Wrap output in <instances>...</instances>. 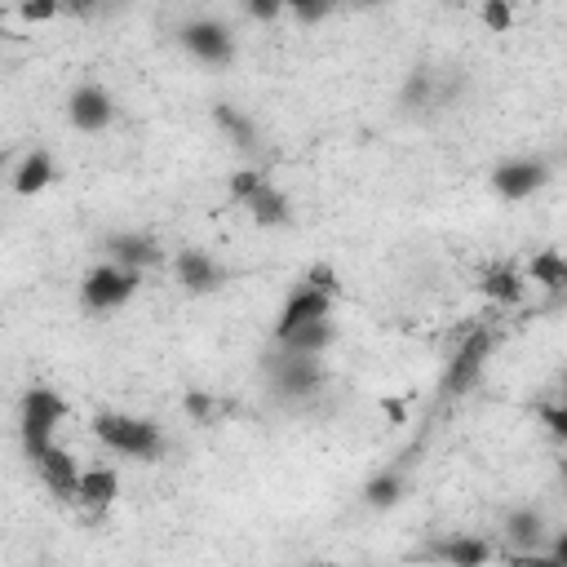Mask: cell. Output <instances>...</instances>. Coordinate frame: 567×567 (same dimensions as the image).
<instances>
[{
	"mask_svg": "<svg viewBox=\"0 0 567 567\" xmlns=\"http://www.w3.org/2000/svg\"><path fill=\"white\" fill-rule=\"evenodd\" d=\"M244 208H248V217H252L257 226H266V230H275V226H288V221H292V199H288L279 186H270V182H261V186L244 199Z\"/></svg>",
	"mask_w": 567,
	"mask_h": 567,
	"instance_id": "9a60e30c",
	"label": "cell"
},
{
	"mask_svg": "<svg viewBox=\"0 0 567 567\" xmlns=\"http://www.w3.org/2000/svg\"><path fill=\"white\" fill-rule=\"evenodd\" d=\"M545 518H540V509H532V505H523V509H509V518H505V540L514 545V558L518 563H545ZM549 567V563H545Z\"/></svg>",
	"mask_w": 567,
	"mask_h": 567,
	"instance_id": "8992f818",
	"label": "cell"
},
{
	"mask_svg": "<svg viewBox=\"0 0 567 567\" xmlns=\"http://www.w3.org/2000/svg\"><path fill=\"white\" fill-rule=\"evenodd\" d=\"M182 412L195 421V425H213L221 416V399L213 390H186L182 394Z\"/></svg>",
	"mask_w": 567,
	"mask_h": 567,
	"instance_id": "603a6c76",
	"label": "cell"
},
{
	"mask_svg": "<svg viewBox=\"0 0 567 567\" xmlns=\"http://www.w3.org/2000/svg\"><path fill=\"white\" fill-rule=\"evenodd\" d=\"M115 496H120V474H115L111 465L80 470V492H75V501H80L84 509L102 514V509H111V505H115Z\"/></svg>",
	"mask_w": 567,
	"mask_h": 567,
	"instance_id": "2e32d148",
	"label": "cell"
},
{
	"mask_svg": "<svg viewBox=\"0 0 567 567\" xmlns=\"http://www.w3.org/2000/svg\"><path fill=\"white\" fill-rule=\"evenodd\" d=\"M221 279H226V270L208 257V252H199V248H182L177 252V284L186 288V292H213V288H221Z\"/></svg>",
	"mask_w": 567,
	"mask_h": 567,
	"instance_id": "7c38bea8",
	"label": "cell"
},
{
	"mask_svg": "<svg viewBox=\"0 0 567 567\" xmlns=\"http://www.w3.org/2000/svg\"><path fill=\"white\" fill-rule=\"evenodd\" d=\"M284 9H288L301 27H315V22H323V18L332 13V0H284Z\"/></svg>",
	"mask_w": 567,
	"mask_h": 567,
	"instance_id": "d4e9b609",
	"label": "cell"
},
{
	"mask_svg": "<svg viewBox=\"0 0 567 567\" xmlns=\"http://www.w3.org/2000/svg\"><path fill=\"white\" fill-rule=\"evenodd\" d=\"M58 9H71V13H93L97 9V0H53Z\"/></svg>",
	"mask_w": 567,
	"mask_h": 567,
	"instance_id": "1f68e13d",
	"label": "cell"
},
{
	"mask_svg": "<svg viewBox=\"0 0 567 567\" xmlns=\"http://www.w3.org/2000/svg\"><path fill=\"white\" fill-rule=\"evenodd\" d=\"M536 416L545 421V430L554 439H567V408L563 403H536Z\"/></svg>",
	"mask_w": 567,
	"mask_h": 567,
	"instance_id": "f1b7e54d",
	"label": "cell"
},
{
	"mask_svg": "<svg viewBox=\"0 0 567 567\" xmlns=\"http://www.w3.org/2000/svg\"><path fill=\"white\" fill-rule=\"evenodd\" d=\"M66 115L80 133H102L111 120H115V97L102 89V84H80L66 102Z\"/></svg>",
	"mask_w": 567,
	"mask_h": 567,
	"instance_id": "ba28073f",
	"label": "cell"
},
{
	"mask_svg": "<svg viewBox=\"0 0 567 567\" xmlns=\"http://www.w3.org/2000/svg\"><path fill=\"white\" fill-rule=\"evenodd\" d=\"M53 177H58L53 155H49V151H31V155L18 164V173H13V190H18V195H40Z\"/></svg>",
	"mask_w": 567,
	"mask_h": 567,
	"instance_id": "ac0fdd59",
	"label": "cell"
},
{
	"mask_svg": "<svg viewBox=\"0 0 567 567\" xmlns=\"http://www.w3.org/2000/svg\"><path fill=\"white\" fill-rule=\"evenodd\" d=\"M213 120L226 128V137H230L239 151H257V146H261V142H257V124H252L244 111H235L230 102H217V106H213Z\"/></svg>",
	"mask_w": 567,
	"mask_h": 567,
	"instance_id": "ffe728a7",
	"label": "cell"
},
{
	"mask_svg": "<svg viewBox=\"0 0 567 567\" xmlns=\"http://www.w3.org/2000/svg\"><path fill=\"white\" fill-rule=\"evenodd\" d=\"M137 288H142V270H128V266H120V261L106 257L102 266H93V270L84 275V284H80V301H84L89 310L106 315V310H120Z\"/></svg>",
	"mask_w": 567,
	"mask_h": 567,
	"instance_id": "3957f363",
	"label": "cell"
},
{
	"mask_svg": "<svg viewBox=\"0 0 567 567\" xmlns=\"http://www.w3.org/2000/svg\"><path fill=\"white\" fill-rule=\"evenodd\" d=\"M66 399L49 385H31L22 394V408H18V439H22V452L27 461H35L49 443H53V430L66 421Z\"/></svg>",
	"mask_w": 567,
	"mask_h": 567,
	"instance_id": "6da1fadb",
	"label": "cell"
},
{
	"mask_svg": "<svg viewBox=\"0 0 567 567\" xmlns=\"http://www.w3.org/2000/svg\"><path fill=\"white\" fill-rule=\"evenodd\" d=\"M244 9H248V18H257V22H275V18L284 13V0H244Z\"/></svg>",
	"mask_w": 567,
	"mask_h": 567,
	"instance_id": "4dcf8cb0",
	"label": "cell"
},
{
	"mask_svg": "<svg viewBox=\"0 0 567 567\" xmlns=\"http://www.w3.org/2000/svg\"><path fill=\"white\" fill-rule=\"evenodd\" d=\"M354 9H381V4H390V0H350Z\"/></svg>",
	"mask_w": 567,
	"mask_h": 567,
	"instance_id": "836d02e7",
	"label": "cell"
},
{
	"mask_svg": "<svg viewBox=\"0 0 567 567\" xmlns=\"http://www.w3.org/2000/svg\"><path fill=\"white\" fill-rule=\"evenodd\" d=\"M177 40H182V49H186L190 58H199V62H208V66H226V62L235 58V35H230V27L217 22V18H195V22H186V27L177 31Z\"/></svg>",
	"mask_w": 567,
	"mask_h": 567,
	"instance_id": "277c9868",
	"label": "cell"
},
{
	"mask_svg": "<svg viewBox=\"0 0 567 567\" xmlns=\"http://www.w3.org/2000/svg\"><path fill=\"white\" fill-rule=\"evenodd\" d=\"M399 501H403V474L399 470H381V474L368 478V487H363L368 509H394Z\"/></svg>",
	"mask_w": 567,
	"mask_h": 567,
	"instance_id": "44dd1931",
	"label": "cell"
},
{
	"mask_svg": "<svg viewBox=\"0 0 567 567\" xmlns=\"http://www.w3.org/2000/svg\"><path fill=\"white\" fill-rule=\"evenodd\" d=\"M381 408H385V416H390V421H403V403H399V399H385Z\"/></svg>",
	"mask_w": 567,
	"mask_h": 567,
	"instance_id": "d6a6232c",
	"label": "cell"
},
{
	"mask_svg": "<svg viewBox=\"0 0 567 567\" xmlns=\"http://www.w3.org/2000/svg\"><path fill=\"white\" fill-rule=\"evenodd\" d=\"M261 182H266V173H257V168H239V173H230V199L244 204Z\"/></svg>",
	"mask_w": 567,
	"mask_h": 567,
	"instance_id": "4316f807",
	"label": "cell"
},
{
	"mask_svg": "<svg viewBox=\"0 0 567 567\" xmlns=\"http://www.w3.org/2000/svg\"><path fill=\"white\" fill-rule=\"evenodd\" d=\"M270 368V385L279 394H310L323 385V368H319V354H297L288 346H279V354L266 359Z\"/></svg>",
	"mask_w": 567,
	"mask_h": 567,
	"instance_id": "5b68a950",
	"label": "cell"
},
{
	"mask_svg": "<svg viewBox=\"0 0 567 567\" xmlns=\"http://www.w3.org/2000/svg\"><path fill=\"white\" fill-rule=\"evenodd\" d=\"M492 554L496 549L487 540H478V536H447V540H434V545L421 549V558H443L452 567H483Z\"/></svg>",
	"mask_w": 567,
	"mask_h": 567,
	"instance_id": "5bb4252c",
	"label": "cell"
},
{
	"mask_svg": "<svg viewBox=\"0 0 567 567\" xmlns=\"http://www.w3.org/2000/svg\"><path fill=\"white\" fill-rule=\"evenodd\" d=\"M323 315H332V297L319 292V288H310V284H301V288L284 301V310H279V319H275V337H284L288 328H297V323H306V319H323Z\"/></svg>",
	"mask_w": 567,
	"mask_h": 567,
	"instance_id": "4fadbf2b",
	"label": "cell"
},
{
	"mask_svg": "<svg viewBox=\"0 0 567 567\" xmlns=\"http://www.w3.org/2000/svg\"><path fill=\"white\" fill-rule=\"evenodd\" d=\"M106 257L111 261H120V266H128V270H146V266H155L164 252H159V244L151 239V235H142V230H120V235H106Z\"/></svg>",
	"mask_w": 567,
	"mask_h": 567,
	"instance_id": "8fae6325",
	"label": "cell"
},
{
	"mask_svg": "<svg viewBox=\"0 0 567 567\" xmlns=\"http://www.w3.org/2000/svg\"><path fill=\"white\" fill-rule=\"evenodd\" d=\"M483 27L496 31V35H505V31L514 27V9H509V0H483Z\"/></svg>",
	"mask_w": 567,
	"mask_h": 567,
	"instance_id": "484cf974",
	"label": "cell"
},
{
	"mask_svg": "<svg viewBox=\"0 0 567 567\" xmlns=\"http://www.w3.org/2000/svg\"><path fill=\"white\" fill-rule=\"evenodd\" d=\"M425 102H434V71L416 66L408 75V84H403V106H425Z\"/></svg>",
	"mask_w": 567,
	"mask_h": 567,
	"instance_id": "cb8c5ba5",
	"label": "cell"
},
{
	"mask_svg": "<svg viewBox=\"0 0 567 567\" xmlns=\"http://www.w3.org/2000/svg\"><path fill=\"white\" fill-rule=\"evenodd\" d=\"M545 182H549L545 159H509V164H496V173H492V190L505 195V199H527Z\"/></svg>",
	"mask_w": 567,
	"mask_h": 567,
	"instance_id": "9c48e42d",
	"label": "cell"
},
{
	"mask_svg": "<svg viewBox=\"0 0 567 567\" xmlns=\"http://www.w3.org/2000/svg\"><path fill=\"white\" fill-rule=\"evenodd\" d=\"M4 159H9V151H0V168H4Z\"/></svg>",
	"mask_w": 567,
	"mask_h": 567,
	"instance_id": "e575fe53",
	"label": "cell"
},
{
	"mask_svg": "<svg viewBox=\"0 0 567 567\" xmlns=\"http://www.w3.org/2000/svg\"><path fill=\"white\" fill-rule=\"evenodd\" d=\"M93 434L120 452V456H142V461H155L159 447H164V434L151 416H128V412H97L93 416Z\"/></svg>",
	"mask_w": 567,
	"mask_h": 567,
	"instance_id": "7a4b0ae2",
	"label": "cell"
},
{
	"mask_svg": "<svg viewBox=\"0 0 567 567\" xmlns=\"http://www.w3.org/2000/svg\"><path fill=\"white\" fill-rule=\"evenodd\" d=\"M532 284H540L549 297H563L567 292V261L558 248H540L532 257Z\"/></svg>",
	"mask_w": 567,
	"mask_h": 567,
	"instance_id": "d6986e66",
	"label": "cell"
},
{
	"mask_svg": "<svg viewBox=\"0 0 567 567\" xmlns=\"http://www.w3.org/2000/svg\"><path fill=\"white\" fill-rule=\"evenodd\" d=\"M487 350H492V332H474V337L461 341V350L452 354V363H447V372H443V399H456V394H465V390L474 385V377H478Z\"/></svg>",
	"mask_w": 567,
	"mask_h": 567,
	"instance_id": "52a82bcc",
	"label": "cell"
},
{
	"mask_svg": "<svg viewBox=\"0 0 567 567\" xmlns=\"http://www.w3.org/2000/svg\"><path fill=\"white\" fill-rule=\"evenodd\" d=\"M18 13H22V22H49V18H58L62 9H58L53 0H22Z\"/></svg>",
	"mask_w": 567,
	"mask_h": 567,
	"instance_id": "f546056e",
	"label": "cell"
},
{
	"mask_svg": "<svg viewBox=\"0 0 567 567\" xmlns=\"http://www.w3.org/2000/svg\"><path fill=\"white\" fill-rule=\"evenodd\" d=\"M35 470H40L44 487H49L58 501H75V492H80V465H75V456H71L66 447L49 443V447L35 456Z\"/></svg>",
	"mask_w": 567,
	"mask_h": 567,
	"instance_id": "30bf717a",
	"label": "cell"
},
{
	"mask_svg": "<svg viewBox=\"0 0 567 567\" xmlns=\"http://www.w3.org/2000/svg\"><path fill=\"white\" fill-rule=\"evenodd\" d=\"M306 284H310V288H319V292H328V297H337V292H341V279H337V270H332L328 261H315V266L306 270Z\"/></svg>",
	"mask_w": 567,
	"mask_h": 567,
	"instance_id": "83f0119b",
	"label": "cell"
},
{
	"mask_svg": "<svg viewBox=\"0 0 567 567\" xmlns=\"http://www.w3.org/2000/svg\"><path fill=\"white\" fill-rule=\"evenodd\" d=\"M275 341L288 346V350H297V354H323V350L337 341V328H332V315H323V319H306V323L288 328V332L275 337Z\"/></svg>",
	"mask_w": 567,
	"mask_h": 567,
	"instance_id": "e0dca14e",
	"label": "cell"
},
{
	"mask_svg": "<svg viewBox=\"0 0 567 567\" xmlns=\"http://www.w3.org/2000/svg\"><path fill=\"white\" fill-rule=\"evenodd\" d=\"M492 301H501V306H514L518 297H523V275L514 270V266H492L487 275H483V284H478Z\"/></svg>",
	"mask_w": 567,
	"mask_h": 567,
	"instance_id": "7402d4cb",
	"label": "cell"
}]
</instances>
